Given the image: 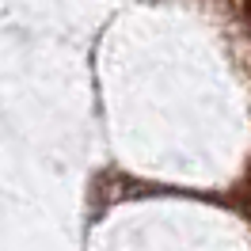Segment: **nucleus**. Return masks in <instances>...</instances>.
<instances>
[{
	"mask_svg": "<svg viewBox=\"0 0 251 251\" xmlns=\"http://www.w3.org/2000/svg\"><path fill=\"white\" fill-rule=\"evenodd\" d=\"M240 209H244V217L251 221V179L240 187Z\"/></svg>",
	"mask_w": 251,
	"mask_h": 251,
	"instance_id": "obj_1",
	"label": "nucleus"
},
{
	"mask_svg": "<svg viewBox=\"0 0 251 251\" xmlns=\"http://www.w3.org/2000/svg\"><path fill=\"white\" fill-rule=\"evenodd\" d=\"M244 19H248V31H251V0H244Z\"/></svg>",
	"mask_w": 251,
	"mask_h": 251,
	"instance_id": "obj_2",
	"label": "nucleus"
}]
</instances>
